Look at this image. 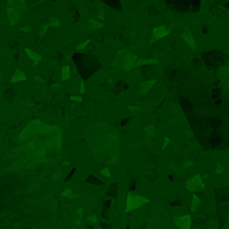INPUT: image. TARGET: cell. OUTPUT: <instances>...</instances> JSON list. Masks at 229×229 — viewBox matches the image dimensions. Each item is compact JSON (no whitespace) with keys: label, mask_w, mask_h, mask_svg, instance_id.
Wrapping results in <instances>:
<instances>
[{"label":"cell","mask_w":229,"mask_h":229,"mask_svg":"<svg viewBox=\"0 0 229 229\" xmlns=\"http://www.w3.org/2000/svg\"><path fill=\"white\" fill-rule=\"evenodd\" d=\"M74 62L76 63L78 71L83 79L90 78L101 67L98 59L91 55H84V54H75L74 55Z\"/></svg>","instance_id":"6da1fadb"},{"label":"cell","mask_w":229,"mask_h":229,"mask_svg":"<svg viewBox=\"0 0 229 229\" xmlns=\"http://www.w3.org/2000/svg\"><path fill=\"white\" fill-rule=\"evenodd\" d=\"M117 59L119 62L118 66L125 70H130L131 67L135 66V62H137V56L130 54L129 51H119Z\"/></svg>","instance_id":"7a4b0ae2"},{"label":"cell","mask_w":229,"mask_h":229,"mask_svg":"<svg viewBox=\"0 0 229 229\" xmlns=\"http://www.w3.org/2000/svg\"><path fill=\"white\" fill-rule=\"evenodd\" d=\"M201 59L208 66H221L224 63V55L218 51H206L202 52Z\"/></svg>","instance_id":"3957f363"},{"label":"cell","mask_w":229,"mask_h":229,"mask_svg":"<svg viewBox=\"0 0 229 229\" xmlns=\"http://www.w3.org/2000/svg\"><path fill=\"white\" fill-rule=\"evenodd\" d=\"M170 28L171 27H168V26H157L153 28V34H151V39H150V43H156L157 40H160V39L165 38L166 35L170 34Z\"/></svg>","instance_id":"277c9868"},{"label":"cell","mask_w":229,"mask_h":229,"mask_svg":"<svg viewBox=\"0 0 229 229\" xmlns=\"http://www.w3.org/2000/svg\"><path fill=\"white\" fill-rule=\"evenodd\" d=\"M146 200H142V198L139 197V196H129L127 197V208H126V210H131V209H135L137 206H139L142 202H145Z\"/></svg>","instance_id":"5b68a950"},{"label":"cell","mask_w":229,"mask_h":229,"mask_svg":"<svg viewBox=\"0 0 229 229\" xmlns=\"http://www.w3.org/2000/svg\"><path fill=\"white\" fill-rule=\"evenodd\" d=\"M182 39L185 40V43L188 44L189 47H190L192 50H196V47H197V44H196V40H194V38H193V34H192V31L190 30H184V32H182Z\"/></svg>","instance_id":"8992f818"},{"label":"cell","mask_w":229,"mask_h":229,"mask_svg":"<svg viewBox=\"0 0 229 229\" xmlns=\"http://www.w3.org/2000/svg\"><path fill=\"white\" fill-rule=\"evenodd\" d=\"M153 83H154V81H148V82H143V83H141V84H139V93L142 94V95H143V94H146L151 89Z\"/></svg>","instance_id":"52a82bcc"},{"label":"cell","mask_w":229,"mask_h":229,"mask_svg":"<svg viewBox=\"0 0 229 229\" xmlns=\"http://www.w3.org/2000/svg\"><path fill=\"white\" fill-rule=\"evenodd\" d=\"M19 81H26V75L22 73L20 70H16L15 74H14V76H12V79H11V82L12 83H15V82H19Z\"/></svg>","instance_id":"ba28073f"},{"label":"cell","mask_w":229,"mask_h":229,"mask_svg":"<svg viewBox=\"0 0 229 229\" xmlns=\"http://www.w3.org/2000/svg\"><path fill=\"white\" fill-rule=\"evenodd\" d=\"M158 63V60L157 59H139L138 62L135 63V66L134 67H137V66H146V64H157Z\"/></svg>","instance_id":"9c48e42d"},{"label":"cell","mask_w":229,"mask_h":229,"mask_svg":"<svg viewBox=\"0 0 229 229\" xmlns=\"http://www.w3.org/2000/svg\"><path fill=\"white\" fill-rule=\"evenodd\" d=\"M102 1H104V3L109 4V6L113 7V8L121 9V4H119V0H102Z\"/></svg>","instance_id":"30bf717a"},{"label":"cell","mask_w":229,"mask_h":229,"mask_svg":"<svg viewBox=\"0 0 229 229\" xmlns=\"http://www.w3.org/2000/svg\"><path fill=\"white\" fill-rule=\"evenodd\" d=\"M70 78V67L68 66H64L62 68V79L63 81H67Z\"/></svg>","instance_id":"8fae6325"},{"label":"cell","mask_w":229,"mask_h":229,"mask_svg":"<svg viewBox=\"0 0 229 229\" xmlns=\"http://www.w3.org/2000/svg\"><path fill=\"white\" fill-rule=\"evenodd\" d=\"M26 52H27V55H28L30 58H31V59H34V60H35V64H36L39 60H40V56H38L34 51H31V50H26Z\"/></svg>","instance_id":"7c38bea8"},{"label":"cell","mask_w":229,"mask_h":229,"mask_svg":"<svg viewBox=\"0 0 229 229\" xmlns=\"http://www.w3.org/2000/svg\"><path fill=\"white\" fill-rule=\"evenodd\" d=\"M82 215H83V209H82V208L76 209V210H75V217H76L75 223L78 224V225H79V224L82 223Z\"/></svg>","instance_id":"4fadbf2b"},{"label":"cell","mask_w":229,"mask_h":229,"mask_svg":"<svg viewBox=\"0 0 229 229\" xmlns=\"http://www.w3.org/2000/svg\"><path fill=\"white\" fill-rule=\"evenodd\" d=\"M62 194H63V197H67V198H75V197H76V196L74 194V192L71 190V189H68V188L64 189Z\"/></svg>","instance_id":"5bb4252c"},{"label":"cell","mask_w":229,"mask_h":229,"mask_svg":"<svg viewBox=\"0 0 229 229\" xmlns=\"http://www.w3.org/2000/svg\"><path fill=\"white\" fill-rule=\"evenodd\" d=\"M101 174H103L104 177H111V173H110V169H109V168L101 169Z\"/></svg>","instance_id":"9a60e30c"},{"label":"cell","mask_w":229,"mask_h":229,"mask_svg":"<svg viewBox=\"0 0 229 229\" xmlns=\"http://www.w3.org/2000/svg\"><path fill=\"white\" fill-rule=\"evenodd\" d=\"M86 182H89V184H95V185H96V184H102L99 180H95V178H94L93 176H90V177L87 178V180H86Z\"/></svg>","instance_id":"2e32d148"},{"label":"cell","mask_w":229,"mask_h":229,"mask_svg":"<svg viewBox=\"0 0 229 229\" xmlns=\"http://www.w3.org/2000/svg\"><path fill=\"white\" fill-rule=\"evenodd\" d=\"M87 221H90V223H98V218L95 217V216H93V215H90V216H87V218H86Z\"/></svg>","instance_id":"e0dca14e"},{"label":"cell","mask_w":229,"mask_h":229,"mask_svg":"<svg viewBox=\"0 0 229 229\" xmlns=\"http://www.w3.org/2000/svg\"><path fill=\"white\" fill-rule=\"evenodd\" d=\"M201 28H202V34L204 35H206L209 32V27L206 26V24H202V26H201Z\"/></svg>","instance_id":"ac0fdd59"},{"label":"cell","mask_w":229,"mask_h":229,"mask_svg":"<svg viewBox=\"0 0 229 229\" xmlns=\"http://www.w3.org/2000/svg\"><path fill=\"white\" fill-rule=\"evenodd\" d=\"M75 171H76V169L74 168L73 170H71V171H70V173H68V177L66 178V181H70V180H71V178H73V176H74V173H75Z\"/></svg>","instance_id":"d6986e66"},{"label":"cell","mask_w":229,"mask_h":229,"mask_svg":"<svg viewBox=\"0 0 229 229\" xmlns=\"http://www.w3.org/2000/svg\"><path fill=\"white\" fill-rule=\"evenodd\" d=\"M193 63H194V66H201V59L194 58V59H193Z\"/></svg>","instance_id":"ffe728a7"},{"label":"cell","mask_w":229,"mask_h":229,"mask_svg":"<svg viewBox=\"0 0 229 229\" xmlns=\"http://www.w3.org/2000/svg\"><path fill=\"white\" fill-rule=\"evenodd\" d=\"M84 91H86V90H84V82L82 81L81 82V94H84Z\"/></svg>","instance_id":"44dd1931"},{"label":"cell","mask_w":229,"mask_h":229,"mask_svg":"<svg viewBox=\"0 0 229 229\" xmlns=\"http://www.w3.org/2000/svg\"><path fill=\"white\" fill-rule=\"evenodd\" d=\"M71 99H73V101H75V102H81L82 101L81 96H71Z\"/></svg>","instance_id":"7402d4cb"},{"label":"cell","mask_w":229,"mask_h":229,"mask_svg":"<svg viewBox=\"0 0 229 229\" xmlns=\"http://www.w3.org/2000/svg\"><path fill=\"white\" fill-rule=\"evenodd\" d=\"M223 7H224V8H226V9H229V1L224 3V4H223Z\"/></svg>","instance_id":"603a6c76"},{"label":"cell","mask_w":229,"mask_h":229,"mask_svg":"<svg viewBox=\"0 0 229 229\" xmlns=\"http://www.w3.org/2000/svg\"><path fill=\"white\" fill-rule=\"evenodd\" d=\"M129 109H130L131 111H138V107H133V106H130V107H129Z\"/></svg>","instance_id":"cb8c5ba5"}]
</instances>
